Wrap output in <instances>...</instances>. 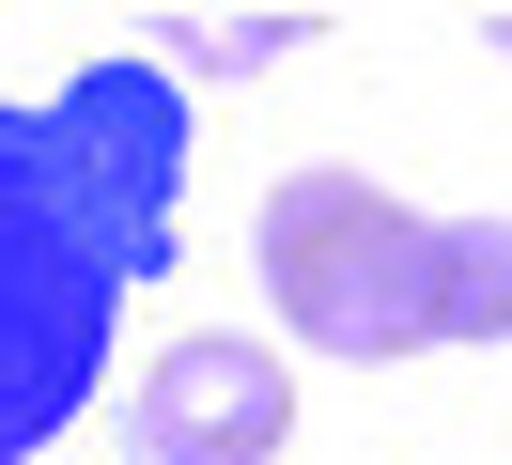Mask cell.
<instances>
[{
  "label": "cell",
  "mask_w": 512,
  "mask_h": 465,
  "mask_svg": "<svg viewBox=\"0 0 512 465\" xmlns=\"http://www.w3.org/2000/svg\"><path fill=\"white\" fill-rule=\"evenodd\" d=\"M481 31H497V47H512V16H481Z\"/></svg>",
  "instance_id": "obj_7"
},
{
  "label": "cell",
  "mask_w": 512,
  "mask_h": 465,
  "mask_svg": "<svg viewBox=\"0 0 512 465\" xmlns=\"http://www.w3.org/2000/svg\"><path fill=\"white\" fill-rule=\"evenodd\" d=\"M435 341H512V217H435Z\"/></svg>",
  "instance_id": "obj_5"
},
{
  "label": "cell",
  "mask_w": 512,
  "mask_h": 465,
  "mask_svg": "<svg viewBox=\"0 0 512 465\" xmlns=\"http://www.w3.org/2000/svg\"><path fill=\"white\" fill-rule=\"evenodd\" d=\"M47 124L78 140V171H94L109 233L140 248V279H171V186H187V93H171V62H78L63 93H47Z\"/></svg>",
  "instance_id": "obj_3"
},
{
  "label": "cell",
  "mask_w": 512,
  "mask_h": 465,
  "mask_svg": "<svg viewBox=\"0 0 512 465\" xmlns=\"http://www.w3.org/2000/svg\"><path fill=\"white\" fill-rule=\"evenodd\" d=\"M311 16H156V47H202V62H280Z\"/></svg>",
  "instance_id": "obj_6"
},
{
  "label": "cell",
  "mask_w": 512,
  "mask_h": 465,
  "mask_svg": "<svg viewBox=\"0 0 512 465\" xmlns=\"http://www.w3.org/2000/svg\"><path fill=\"white\" fill-rule=\"evenodd\" d=\"M264 295L311 357H419L435 341V217H404L373 171H280L264 186Z\"/></svg>",
  "instance_id": "obj_2"
},
{
  "label": "cell",
  "mask_w": 512,
  "mask_h": 465,
  "mask_svg": "<svg viewBox=\"0 0 512 465\" xmlns=\"http://www.w3.org/2000/svg\"><path fill=\"white\" fill-rule=\"evenodd\" d=\"M280 434H295V372L264 341H233V326L171 341L125 388V465H264Z\"/></svg>",
  "instance_id": "obj_4"
},
{
  "label": "cell",
  "mask_w": 512,
  "mask_h": 465,
  "mask_svg": "<svg viewBox=\"0 0 512 465\" xmlns=\"http://www.w3.org/2000/svg\"><path fill=\"white\" fill-rule=\"evenodd\" d=\"M125 279L140 248L109 233L94 171L47 109H0V465L63 450L109 388V341H125Z\"/></svg>",
  "instance_id": "obj_1"
}]
</instances>
